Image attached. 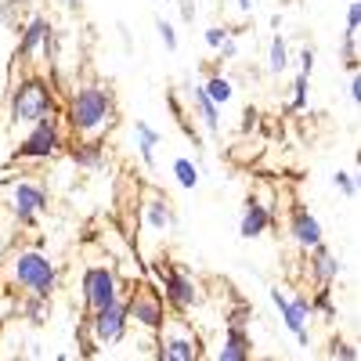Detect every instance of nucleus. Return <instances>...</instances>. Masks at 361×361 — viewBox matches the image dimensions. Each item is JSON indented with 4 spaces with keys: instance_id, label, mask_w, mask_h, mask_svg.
<instances>
[{
    "instance_id": "f257e3e1",
    "label": "nucleus",
    "mask_w": 361,
    "mask_h": 361,
    "mask_svg": "<svg viewBox=\"0 0 361 361\" xmlns=\"http://www.w3.org/2000/svg\"><path fill=\"white\" fill-rule=\"evenodd\" d=\"M116 123V98L102 83H80L66 98L62 127L73 141H102Z\"/></svg>"
},
{
    "instance_id": "f03ea898",
    "label": "nucleus",
    "mask_w": 361,
    "mask_h": 361,
    "mask_svg": "<svg viewBox=\"0 0 361 361\" xmlns=\"http://www.w3.org/2000/svg\"><path fill=\"white\" fill-rule=\"evenodd\" d=\"M47 116H58L54 83L47 76H40V73H22V80H15L11 94H8L11 127H33Z\"/></svg>"
},
{
    "instance_id": "7ed1b4c3",
    "label": "nucleus",
    "mask_w": 361,
    "mask_h": 361,
    "mask_svg": "<svg viewBox=\"0 0 361 361\" xmlns=\"http://www.w3.org/2000/svg\"><path fill=\"white\" fill-rule=\"evenodd\" d=\"M58 279H62L58 264H54L47 253H40V250H15L11 260H8V282H11V289H18V293H29V296H54Z\"/></svg>"
},
{
    "instance_id": "20e7f679",
    "label": "nucleus",
    "mask_w": 361,
    "mask_h": 361,
    "mask_svg": "<svg viewBox=\"0 0 361 361\" xmlns=\"http://www.w3.org/2000/svg\"><path fill=\"white\" fill-rule=\"evenodd\" d=\"M51 195L47 188L40 185L37 177H29V173H15V177H4L0 180V209L4 214H11V221L18 228H29L44 209H47Z\"/></svg>"
},
{
    "instance_id": "39448f33",
    "label": "nucleus",
    "mask_w": 361,
    "mask_h": 361,
    "mask_svg": "<svg viewBox=\"0 0 361 361\" xmlns=\"http://www.w3.org/2000/svg\"><path fill=\"white\" fill-rule=\"evenodd\" d=\"M66 148H69V134L62 127V119L47 116L40 123L25 127V134L18 137L11 152V163H51L58 156H66Z\"/></svg>"
},
{
    "instance_id": "423d86ee",
    "label": "nucleus",
    "mask_w": 361,
    "mask_h": 361,
    "mask_svg": "<svg viewBox=\"0 0 361 361\" xmlns=\"http://www.w3.org/2000/svg\"><path fill=\"white\" fill-rule=\"evenodd\" d=\"M156 279H159V293L166 300V307L177 314H188L195 307H202V286L195 282V275L185 264H156Z\"/></svg>"
},
{
    "instance_id": "0eeeda50",
    "label": "nucleus",
    "mask_w": 361,
    "mask_h": 361,
    "mask_svg": "<svg viewBox=\"0 0 361 361\" xmlns=\"http://www.w3.org/2000/svg\"><path fill=\"white\" fill-rule=\"evenodd\" d=\"M123 279H119V271L112 260L105 264H87L83 275H80V300H83V311L94 314L109 304H116L119 296H123Z\"/></svg>"
},
{
    "instance_id": "6e6552de",
    "label": "nucleus",
    "mask_w": 361,
    "mask_h": 361,
    "mask_svg": "<svg viewBox=\"0 0 361 361\" xmlns=\"http://www.w3.org/2000/svg\"><path fill=\"white\" fill-rule=\"evenodd\" d=\"M156 361H202V340L185 314H166L163 329L156 333Z\"/></svg>"
},
{
    "instance_id": "1a4fd4ad",
    "label": "nucleus",
    "mask_w": 361,
    "mask_h": 361,
    "mask_svg": "<svg viewBox=\"0 0 361 361\" xmlns=\"http://www.w3.org/2000/svg\"><path fill=\"white\" fill-rule=\"evenodd\" d=\"M123 304H127L130 325L145 329V333H159V329H163V322H166V300H163V293L148 279L123 286Z\"/></svg>"
},
{
    "instance_id": "9d476101",
    "label": "nucleus",
    "mask_w": 361,
    "mask_h": 361,
    "mask_svg": "<svg viewBox=\"0 0 361 361\" xmlns=\"http://www.w3.org/2000/svg\"><path fill=\"white\" fill-rule=\"evenodd\" d=\"M83 329L90 333V343H94V347H116L119 340L127 336V329H130L123 296H119L116 304L94 311V314H83Z\"/></svg>"
},
{
    "instance_id": "9b49d317",
    "label": "nucleus",
    "mask_w": 361,
    "mask_h": 361,
    "mask_svg": "<svg viewBox=\"0 0 361 361\" xmlns=\"http://www.w3.org/2000/svg\"><path fill=\"white\" fill-rule=\"evenodd\" d=\"M141 224L152 231V235H173L177 231V209L166 195L159 192H148L141 202Z\"/></svg>"
},
{
    "instance_id": "f8f14e48",
    "label": "nucleus",
    "mask_w": 361,
    "mask_h": 361,
    "mask_svg": "<svg viewBox=\"0 0 361 361\" xmlns=\"http://www.w3.org/2000/svg\"><path fill=\"white\" fill-rule=\"evenodd\" d=\"M214 361H253V336L243 322H228L221 343L214 350Z\"/></svg>"
},
{
    "instance_id": "ddd939ff",
    "label": "nucleus",
    "mask_w": 361,
    "mask_h": 361,
    "mask_svg": "<svg viewBox=\"0 0 361 361\" xmlns=\"http://www.w3.org/2000/svg\"><path fill=\"white\" fill-rule=\"evenodd\" d=\"M289 238L307 253V250H314V246L325 243V228H322V221L311 214L307 206H293L289 209Z\"/></svg>"
},
{
    "instance_id": "4468645a",
    "label": "nucleus",
    "mask_w": 361,
    "mask_h": 361,
    "mask_svg": "<svg viewBox=\"0 0 361 361\" xmlns=\"http://www.w3.org/2000/svg\"><path fill=\"white\" fill-rule=\"evenodd\" d=\"M340 275H343V264L325 243L307 250V279L314 282V289H333V282H340Z\"/></svg>"
},
{
    "instance_id": "2eb2a0df",
    "label": "nucleus",
    "mask_w": 361,
    "mask_h": 361,
    "mask_svg": "<svg viewBox=\"0 0 361 361\" xmlns=\"http://www.w3.org/2000/svg\"><path fill=\"white\" fill-rule=\"evenodd\" d=\"M267 296H271V304H275V311H279V318H282V325L293 333V340L300 343V347H311V333H307V318L296 311V304L289 300V289H282V286H271L267 289Z\"/></svg>"
},
{
    "instance_id": "dca6fc26",
    "label": "nucleus",
    "mask_w": 361,
    "mask_h": 361,
    "mask_svg": "<svg viewBox=\"0 0 361 361\" xmlns=\"http://www.w3.org/2000/svg\"><path fill=\"white\" fill-rule=\"evenodd\" d=\"M271 202H264L260 195H250L243 214H238V235L243 238H260L264 231H271Z\"/></svg>"
},
{
    "instance_id": "f3484780",
    "label": "nucleus",
    "mask_w": 361,
    "mask_h": 361,
    "mask_svg": "<svg viewBox=\"0 0 361 361\" xmlns=\"http://www.w3.org/2000/svg\"><path fill=\"white\" fill-rule=\"evenodd\" d=\"M188 102H192V119H199L202 134H206V137H217V134H221V109L206 98L202 83H195V87L188 90Z\"/></svg>"
},
{
    "instance_id": "a211bd4d",
    "label": "nucleus",
    "mask_w": 361,
    "mask_h": 361,
    "mask_svg": "<svg viewBox=\"0 0 361 361\" xmlns=\"http://www.w3.org/2000/svg\"><path fill=\"white\" fill-rule=\"evenodd\" d=\"M51 22L44 15H29V22L22 25V37H18V62H33V58H40V44L47 37Z\"/></svg>"
},
{
    "instance_id": "6ab92c4d",
    "label": "nucleus",
    "mask_w": 361,
    "mask_h": 361,
    "mask_svg": "<svg viewBox=\"0 0 361 361\" xmlns=\"http://www.w3.org/2000/svg\"><path fill=\"white\" fill-rule=\"evenodd\" d=\"M66 152L76 163V170H87V173L105 170V148H102V141H73Z\"/></svg>"
},
{
    "instance_id": "aec40b11",
    "label": "nucleus",
    "mask_w": 361,
    "mask_h": 361,
    "mask_svg": "<svg viewBox=\"0 0 361 361\" xmlns=\"http://www.w3.org/2000/svg\"><path fill=\"white\" fill-rule=\"evenodd\" d=\"M134 141H137V156H141V163L148 166V170H156V148H159V141H163V134L148 123V119H137L134 123Z\"/></svg>"
},
{
    "instance_id": "412c9836",
    "label": "nucleus",
    "mask_w": 361,
    "mask_h": 361,
    "mask_svg": "<svg viewBox=\"0 0 361 361\" xmlns=\"http://www.w3.org/2000/svg\"><path fill=\"white\" fill-rule=\"evenodd\" d=\"M202 90H206V98L214 102L217 109H224V105L235 102V80L224 76V73H217V69H209V76L202 80Z\"/></svg>"
},
{
    "instance_id": "4be33fe9",
    "label": "nucleus",
    "mask_w": 361,
    "mask_h": 361,
    "mask_svg": "<svg viewBox=\"0 0 361 361\" xmlns=\"http://www.w3.org/2000/svg\"><path fill=\"white\" fill-rule=\"evenodd\" d=\"M264 69H267V76H286L293 69V51H289L282 33L271 37V44H267V66Z\"/></svg>"
},
{
    "instance_id": "5701e85b",
    "label": "nucleus",
    "mask_w": 361,
    "mask_h": 361,
    "mask_svg": "<svg viewBox=\"0 0 361 361\" xmlns=\"http://www.w3.org/2000/svg\"><path fill=\"white\" fill-rule=\"evenodd\" d=\"M51 296H22V304H18V314L25 325H44L51 318Z\"/></svg>"
},
{
    "instance_id": "b1692460",
    "label": "nucleus",
    "mask_w": 361,
    "mask_h": 361,
    "mask_svg": "<svg viewBox=\"0 0 361 361\" xmlns=\"http://www.w3.org/2000/svg\"><path fill=\"white\" fill-rule=\"evenodd\" d=\"M170 170H173V180L180 188H199V180H202V166L195 163V159H188V156H177L173 163H170Z\"/></svg>"
},
{
    "instance_id": "393cba45",
    "label": "nucleus",
    "mask_w": 361,
    "mask_h": 361,
    "mask_svg": "<svg viewBox=\"0 0 361 361\" xmlns=\"http://www.w3.org/2000/svg\"><path fill=\"white\" fill-rule=\"evenodd\" d=\"M311 105V80L307 76H293V87H289V109L293 112H304Z\"/></svg>"
},
{
    "instance_id": "a878e982",
    "label": "nucleus",
    "mask_w": 361,
    "mask_h": 361,
    "mask_svg": "<svg viewBox=\"0 0 361 361\" xmlns=\"http://www.w3.org/2000/svg\"><path fill=\"white\" fill-rule=\"evenodd\" d=\"M311 307H314V314H322L325 322H336V318H340V307H336V300H333V289H314Z\"/></svg>"
},
{
    "instance_id": "bb28decb",
    "label": "nucleus",
    "mask_w": 361,
    "mask_h": 361,
    "mask_svg": "<svg viewBox=\"0 0 361 361\" xmlns=\"http://www.w3.org/2000/svg\"><path fill=\"white\" fill-rule=\"evenodd\" d=\"M40 58L51 66V69H58L62 66V44H58V33H54V25L47 29V37H44V44H40Z\"/></svg>"
},
{
    "instance_id": "cd10ccee",
    "label": "nucleus",
    "mask_w": 361,
    "mask_h": 361,
    "mask_svg": "<svg viewBox=\"0 0 361 361\" xmlns=\"http://www.w3.org/2000/svg\"><path fill=\"white\" fill-rule=\"evenodd\" d=\"M314 62H318V51H314V44H304V47L296 51V58H293L296 73H300V76H307V80H311V73H314Z\"/></svg>"
},
{
    "instance_id": "c85d7f7f",
    "label": "nucleus",
    "mask_w": 361,
    "mask_h": 361,
    "mask_svg": "<svg viewBox=\"0 0 361 361\" xmlns=\"http://www.w3.org/2000/svg\"><path fill=\"white\" fill-rule=\"evenodd\" d=\"M340 62H343L347 73L357 69V33H343V40H340Z\"/></svg>"
},
{
    "instance_id": "c756f323",
    "label": "nucleus",
    "mask_w": 361,
    "mask_h": 361,
    "mask_svg": "<svg viewBox=\"0 0 361 361\" xmlns=\"http://www.w3.org/2000/svg\"><path fill=\"white\" fill-rule=\"evenodd\" d=\"M333 185H336L347 199H357V173H350V170H336V173H333Z\"/></svg>"
},
{
    "instance_id": "7c9ffc66",
    "label": "nucleus",
    "mask_w": 361,
    "mask_h": 361,
    "mask_svg": "<svg viewBox=\"0 0 361 361\" xmlns=\"http://www.w3.org/2000/svg\"><path fill=\"white\" fill-rule=\"evenodd\" d=\"M156 33H159V40H163V47H166L170 54L180 47V40H177V29H173L166 18H156Z\"/></svg>"
},
{
    "instance_id": "2f4dec72",
    "label": "nucleus",
    "mask_w": 361,
    "mask_h": 361,
    "mask_svg": "<svg viewBox=\"0 0 361 361\" xmlns=\"http://www.w3.org/2000/svg\"><path fill=\"white\" fill-rule=\"evenodd\" d=\"M228 37H235V33H231L228 25H209L202 40H206V47H209V51H221V44H224Z\"/></svg>"
},
{
    "instance_id": "473e14b6",
    "label": "nucleus",
    "mask_w": 361,
    "mask_h": 361,
    "mask_svg": "<svg viewBox=\"0 0 361 361\" xmlns=\"http://www.w3.org/2000/svg\"><path fill=\"white\" fill-rule=\"evenodd\" d=\"M329 354H333V361H357V347L347 343V340H333Z\"/></svg>"
},
{
    "instance_id": "72a5a7b5",
    "label": "nucleus",
    "mask_w": 361,
    "mask_h": 361,
    "mask_svg": "<svg viewBox=\"0 0 361 361\" xmlns=\"http://www.w3.org/2000/svg\"><path fill=\"white\" fill-rule=\"evenodd\" d=\"M18 314V300L11 293H0V325H8V318Z\"/></svg>"
},
{
    "instance_id": "f704fd0d",
    "label": "nucleus",
    "mask_w": 361,
    "mask_h": 361,
    "mask_svg": "<svg viewBox=\"0 0 361 361\" xmlns=\"http://www.w3.org/2000/svg\"><path fill=\"white\" fill-rule=\"evenodd\" d=\"M289 300L296 304V311L304 314V318H314V307H311V296L307 293H289Z\"/></svg>"
},
{
    "instance_id": "c9c22d12",
    "label": "nucleus",
    "mask_w": 361,
    "mask_h": 361,
    "mask_svg": "<svg viewBox=\"0 0 361 361\" xmlns=\"http://www.w3.org/2000/svg\"><path fill=\"white\" fill-rule=\"evenodd\" d=\"M357 25H361V4L350 0L347 4V33H357Z\"/></svg>"
},
{
    "instance_id": "e433bc0d",
    "label": "nucleus",
    "mask_w": 361,
    "mask_h": 361,
    "mask_svg": "<svg viewBox=\"0 0 361 361\" xmlns=\"http://www.w3.org/2000/svg\"><path fill=\"white\" fill-rule=\"evenodd\" d=\"M177 8H180V22H195V15H199V4L195 0H177Z\"/></svg>"
},
{
    "instance_id": "4c0bfd02",
    "label": "nucleus",
    "mask_w": 361,
    "mask_h": 361,
    "mask_svg": "<svg viewBox=\"0 0 361 361\" xmlns=\"http://www.w3.org/2000/svg\"><path fill=\"white\" fill-rule=\"evenodd\" d=\"M217 54H221V62H235V58H238V40H235V37H228V40L221 44V51H217Z\"/></svg>"
},
{
    "instance_id": "58836bf2",
    "label": "nucleus",
    "mask_w": 361,
    "mask_h": 361,
    "mask_svg": "<svg viewBox=\"0 0 361 361\" xmlns=\"http://www.w3.org/2000/svg\"><path fill=\"white\" fill-rule=\"evenodd\" d=\"M347 90H350V102H354V105H361V76H357V69L350 73V83H347Z\"/></svg>"
},
{
    "instance_id": "ea45409f",
    "label": "nucleus",
    "mask_w": 361,
    "mask_h": 361,
    "mask_svg": "<svg viewBox=\"0 0 361 361\" xmlns=\"http://www.w3.org/2000/svg\"><path fill=\"white\" fill-rule=\"evenodd\" d=\"M257 119H260V112H257V109H246V116H243V134L257 127Z\"/></svg>"
},
{
    "instance_id": "a19ab883",
    "label": "nucleus",
    "mask_w": 361,
    "mask_h": 361,
    "mask_svg": "<svg viewBox=\"0 0 361 361\" xmlns=\"http://www.w3.org/2000/svg\"><path fill=\"white\" fill-rule=\"evenodd\" d=\"M235 8L243 11V15H253V8H257V0H235Z\"/></svg>"
},
{
    "instance_id": "79ce46f5",
    "label": "nucleus",
    "mask_w": 361,
    "mask_h": 361,
    "mask_svg": "<svg viewBox=\"0 0 361 361\" xmlns=\"http://www.w3.org/2000/svg\"><path fill=\"white\" fill-rule=\"evenodd\" d=\"M267 25H271V29H275V33H282V15L275 11V15H271V18H267Z\"/></svg>"
},
{
    "instance_id": "37998d69",
    "label": "nucleus",
    "mask_w": 361,
    "mask_h": 361,
    "mask_svg": "<svg viewBox=\"0 0 361 361\" xmlns=\"http://www.w3.org/2000/svg\"><path fill=\"white\" fill-rule=\"evenodd\" d=\"M18 4H29V0H8V8H18Z\"/></svg>"
},
{
    "instance_id": "c03bdc74",
    "label": "nucleus",
    "mask_w": 361,
    "mask_h": 361,
    "mask_svg": "<svg viewBox=\"0 0 361 361\" xmlns=\"http://www.w3.org/2000/svg\"><path fill=\"white\" fill-rule=\"evenodd\" d=\"M253 361H275V357H253Z\"/></svg>"
}]
</instances>
